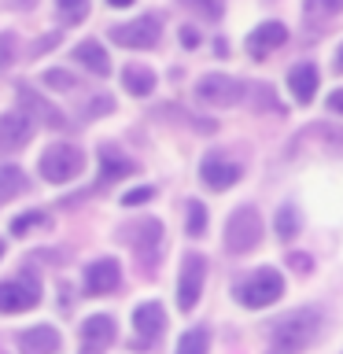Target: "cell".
Wrapping results in <instances>:
<instances>
[{
    "label": "cell",
    "instance_id": "1",
    "mask_svg": "<svg viewBox=\"0 0 343 354\" xmlns=\"http://www.w3.org/2000/svg\"><path fill=\"white\" fill-rule=\"evenodd\" d=\"M321 332V310L303 306L292 310L288 317H281L270 332V354H303Z\"/></svg>",
    "mask_w": 343,
    "mask_h": 354
},
{
    "label": "cell",
    "instance_id": "2",
    "mask_svg": "<svg viewBox=\"0 0 343 354\" xmlns=\"http://www.w3.org/2000/svg\"><path fill=\"white\" fill-rule=\"evenodd\" d=\"M281 295H284V277L277 273V270H270V266H262V270L248 273V277L237 284V299H240L248 310L273 306Z\"/></svg>",
    "mask_w": 343,
    "mask_h": 354
},
{
    "label": "cell",
    "instance_id": "3",
    "mask_svg": "<svg viewBox=\"0 0 343 354\" xmlns=\"http://www.w3.org/2000/svg\"><path fill=\"white\" fill-rule=\"evenodd\" d=\"M37 170H41L44 181H52V185L74 181V177L85 170V155H82V148H74V144H52V148L41 151Z\"/></svg>",
    "mask_w": 343,
    "mask_h": 354
},
{
    "label": "cell",
    "instance_id": "4",
    "mask_svg": "<svg viewBox=\"0 0 343 354\" xmlns=\"http://www.w3.org/2000/svg\"><path fill=\"white\" fill-rule=\"evenodd\" d=\"M262 243V218L254 207H237L225 221V251L248 254Z\"/></svg>",
    "mask_w": 343,
    "mask_h": 354
},
{
    "label": "cell",
    "instance_id": "5",
    "mask_svg": "<svg viewBox=\"0 0 343 354\" xmlns=\"http://www.w3.org/2000/svg\"><path fill=\"white\" fill-rule=\"evenodd\" d=\"M41 303V281L30 270L11 277V281H0V314H26Z\"/></svg>",
    "mask_w": 343,
    "mask_h": 354
},
{
    "label": "cell",
    "instance_id": "6",
    "mask_svg": "<svg viewBox=\"0 0 343 354\" xmlns=\"http://www.w3.org/2000/svg\"><path fill=\"white\" fill-rule=\"evenodd\" d=\"M159 37H163L159 15H140L133 22H122V26H111V41L122 44V48H155Z\"/></svg>",
    "mask_w": 343,
    "mask_h": 354
},
{
    "label": "cell",
    "instance_id": "7",
    "mask_svg": "<svg viewBox=\"0 0 343 354\" xmlns=\"http://www.w3.org/2000/svg\"><path fill=\"white\" fill-rule=\"evenodd\" d=\"M203 277H207V259L203 254H185L181 262V281H177V306L185 310H196L199 295H203Z\"/></svg>",
    "mask_w": 343,
    "mask_h": 354
},
{
    "label": "cell",
    "instance_id": "8",
    "mask_svg": "<svg viewBox=\"0 0 343 354\" xmlns=\"http://www.w3.org/2000/svg\"><path fill=\"white\" fill-rule=\"evenodd\" d=\"M196 96L210 107H232L243 100V85L229 74H203L196 82Z\"/></svg>",
    "mask_w": 343,
    "mask_h": 354
},
{
    "label": "cell",
    "instance_id": "9",
    "mask_svg": "<svg viewBox=\"0 0 343 354\" xmlns=\"http://www.w3.org/2000/svg\"><path fill=\"white\" fill-rule=\"evenodd\" d=\"M133 328H137V343H133V347L148 351L166 328V310L159 303H140L137 310H133Z\"/></svg>",
    "mask_w": 343,
    "mask_h": 354
},
{
    "label": "cell",
    "instance_id": "10",
    "mask_svg": "<svg viewBox=\"0 0 343 354\" xmlns=\"http://www.w3.org/2000/svg\"><path fill=\"white\" fill-rule=\"evenodd\" d=\"M240 166L232 162V159H225V155H218V151H210L207 159H203V166H199V177H203V185L210 188V192H225V188H232L240 181Z\"/></svg>",
    "mask_w": 343,
    "mask_h": 354
},
{
    "label": "cell",
    "instance_id": "11",
    "mask_svg": "<svg viewBox=\"0 0 343 354\" xmlns=\"http://www.w3.org/2000/svg\"><path fill=\"white\" fill-rule=\"evenodd\" d=\"M126 240L133 243V251H137L144 262H155V254H159V248H163V221H155V218L133 221V225L126 229Z\"/></svg>",
    "mask_w": 343,
    "mask_h": 354
},
{
    "label": "cell",
    "instance_id": "12",
    "mask_svg": "<svg viewBox=\"0 0 343 354\" xmlns=\"http://www.w3.org/2000/svg\"><path fill=\"white\" fill-rule=\"evenodd\" d=\"M19 107H22V115H26L30 122L37 118L41 126H48V129H63V126H66V115H63V111L52 107L44 96H37L30 85H19Z\"/></svg>",
    "mask_w": 343,
    "mask_h": 354
},
{
    "label": "cell",
    "instance_id": "13",
    "mask_svg": "<svg viewBox=\"0 0 343 354\" xmlns=\"http://www.w3.org/2000/svg\"><path fill=\"white\" fill-rule=\"evenodd\" d=\"M118 284H122V266L115 259H96L85 270V292L89 295H111V292H118Z\"/></svg>",
    "mask_w": 343,
    "mask_h": 354
},
{
    "label": "cell",
    "instance_id": "14",
    "mask_svg": "<svg viewBox=\"0 0 343 354\" xmlns=\"http://www.w3.org/2000/svg\"><path fill=\"white\" fill-rule=\"evenodd\" d=\"M30 137H33V122L22 115V111H8V115H0V151L26 148Z\"/></svg>",
    "mask_w": 343,
    "mask_h": 354
},
{
    "label": "cell",
    "instance_id": "15",
    "mask_svg": "<svg viewBox=\"0 0 343 354\" xmlns=\"http://www.w3.org/2000/svg\"><path fill=\"white\" fill-rule=\"evenodd\" d=\"M96 159H100V181L104 185H115V181H122V177L137 174V162H133L129 155H122L115 144H100Z\"/></svg>",
    "mask_w": 343,
    "mask_h": 354
},
{
    "label": "cell",
    "instance_id": "16",
    "mask_svg": "<svg viewBox=\"0 0 343 354\" xmlns=\"http://www.w3.org/2000/svg\"><path fill=\"white\" fill-rule=\"evenodd\" d=\"M63 347V336L52 325H33L19 332V351L22 354H55Z\"/></svg>",
    "mask_w": 343,
    "mask_h": 354
},
{
    "label": "cell",
    "instance_id": "17",
    "mask_svg": "<svg viewBox=\"0 0 343 354\" xmlns=\"http://www.w3.org/2000/svg\"><path fill=\"white\" fill-rule=\"evenodd\" d=\"M284 41H288L284 22H262L259 30H251V33H248V55L262 59V55H270L273 48H281Z\"/></svg>",
    "mask_w": 343,
    "mask_h": 354
},
{
    "label": "cell",
    "instance_id": "18",
    "mask_svg": "<svg viewBox=\"0 0 343 354\" xmlns=\"http://www.w3.org/2000/svg\"><path fill=\"white\" fill-rule=\"evenodd\" d=\"M288 88H292V96L299 104H310L317 93V66L314 63H295L292 71H288Z\"/></svg>",
    "mask_w": 343,
    "mask_h": 354
},
{
    "label": "cell",
    "instance_id": "19",
    "mask_svg": "<svg viewBox=\"0 0 343 354\" xmlns=\"http://www.w3.org/2000/svg\"><path fill=\"white\" fill-rule=\"evenodd\" d=\"M71 59H77L85 71H93V74H100V77L111 74V59H107V52H104V44H100V41H82V44L71 52Z\"/></svg>",
    "mask_w": 343,
    "mask_h": 354
},
{
    "label": "cell",
    "instance_id": "20",
    "mask_svg": "<svg viewBox=\"0 0 343 354\" xmlns=\"http://www.w3.org/2000/svg\"><path fill=\"white\" fill-rule=\"evenodd\" d=\"M111 339H115V321H111L107 314H104V317H89L85 325H82L85 351H104Z\"/></svg>",
    "mask_w": 343,
    "mask_h": 354
},
{
    "label": "cell",
    "instance_id": "21",
    "mask_svg": "<svg viewBox=\"0 0 343 354\" xmlns=\"http://www.w3.org/2000/svg\"><path fill=\"white\" fill-rule=\"evenodd\" d=\"M122 85H126L133 96H148L155 88V74L148 71V66H140V63H129L126 71H122Z\"/></svg>",
    "mask_w": 343,
    "mask_h": 354
},
{
    "label": "cell",
    "instance_id": "22",
    "mask_svg": "<svg viewBox=\"0 0 343 354\" xmlns=\"http://www.w3.org/2000/svg\"><path fill=\"white\" fill-rule=\"evenodd\" d=\"M210 351V332L207 328H188L177 339V354H207Z\"/></svg>",
    "mask_w": 343,
    "mask_h": 354
},
{
    "label": "cell",
    "instance_id": "23",
    "mask_svg": "<svg viewBox=\"0 0 343 354\" xmlns=\"http://www.w3.org/2000/svg\"><path fill=\"white\" fill-rule=\"evenodd\" d=\"M55 15H59V22L77 26V22H85V15H89V0H55Z\"/></svg>",
    "mask_w": 343,
    "mask_h": 354
},
{
    "label": "cell",
    "instance_id": "24",
    "mask_svg": "<svg viewBox=\"0 0 343 354\" xmlns=\"http://www.w3.org/2000/svg\"><path fill=\"white\" fill-rule=\"evenodd\" d=\"M299 225H303V221H299V210L292 203H284L281 210H277V236L281 240H292L299 232Z\"/></svg>",
    "mask_w": 343,
    "mask_h": 354
},
{
    "label": "cell",
    "instance_id": "25",
    "mask_svg": "<svg viewBox=\"0 0 343 354\" xmlns=\"http://www.w3.org/2000/svg\"><path fill=\"white\" fill-rule=\"evenodd\" d=\"M26 181H22L19 166H0V196H22Z\"/></svg>",
    "mask_w": 343,
    "mask_h": 354
},
{
    "label": "cell",
    "instance_id": "26",
    "mask_svg": "<svg viewBox=\"0 0 343 354\" xmlns=\"http://www.w3.org/2000/svg\"><path fill=\"white\" fill-rule=\"evenodd\" d=\"M188 236H203L207 232V207L199 199H188Z\"/></svg>",
    "mask_w": 343,
    "mask_h": 354
},
{
    "label": "cell",
    "instance_id": "27",
    "mask_svg": "<svg viewBox=\"0 0 343 354\" xmlns=\"http://www.w3.org/2000/svg\"><path fill=\"white\" fill-rule=\"evenodd\" d=\"M41 82L48 88H59V93H71V88H77V77L71 71H44Z\"/></svg>",
    "mask_w": 343,
    "mask_h": 354
},
{
    "label": "cell",
    "instance_id": "28",
    "mask_svg": "<svg viewBox=\"0 0 343 354\" xmlns=\"http://www.w3.org/2000/svg\"><path fill=\"white\" fill-rule=\"evenodd\" d=\"M33 225H48V214H41V210H30V214H19L15 221H11V232H15V236H22V232L26 229H33Z\"/></svg>",
    "mask_w": 343,
    "mask_h": 354
},
{
    "label": "cell",
    "instance_id": "29",
    "mask_svg": "<svg viewBox=\"0 0 343 354\" xmlns=\"http://www.w3.org/2000/svg\"><path fill=\"white\" fill-rule=\"evenodd\" d=\"M343 8V0H306V15L317 19V15H336Z\"/></svg>",
    "mask_w": 343,
    "mask_h": 354
},
{
    "label": "cell",
    "instance_id": "30",
    "mask_svg": "<svg viewBox=\"0 0 343 354\" xmlns=\"http://www.w3.org/2000/svg\"><path fill=\"white\" fill-rule=\"evenodd\" d=\"M185 4L192 8V11H199L203 19H218L221 11H225V4H221V0H185Z\"/></svg>",
    "mask_w": 343,
    "mask_h": 354
},
{
    "label": "cell",
    "instance_id": "31",
    "mask_svg": "<svg viewBox=\"0 0 343 354\" xmlns=\"http://www.w3.org/2000/svg\"><path fill=\"white\" fill-rule=\"evenodd\" d=\"M151 196H155V188H133V192L122 196V203H126V207H137V203H148Z\"/></svg>",
    "mask_w": 343,
    "mask_h": 354
},
{
    "label": "cell",
    "instance_id": "32",
    "mask_svg": "<svg viewBox=\"0 0 343 354\" xmlns=\"http://www.w3.org/2000/svg\"><path fill=\"white\" fill-rule=\"evenodd\" d=\"M107 111H115V100L111 96H96L93 104H89V115H107Z\"/></svg>",
    "mask_w": 343,
    "mask_h": 354
},
{
    "label": "cell",
    "instance_id": "33",
    "mask_svg": "<svg viewBox=\"0 0 343 354\" xmlns=\"http://www.w3.org/2000/svg\"><path fill=\"white\" fill-rule=\"evenodd\" d=\"M181 44H185V48H196V44H199V33H196L192 26H185V30H181Z\"/></svg>",
    "mask_w": 343,
    "mask_h": 354
},
{
    "label": "cell",
    "instance_id": "34",
    "mask_svg": "<svg viewBox=\"0 0 343 354\" xmlns=\"http://www.w3.org/2000/svg\"><path fill=\"white\" fill-rule=\"evenodd\" d=\"M328 107H332V111H340V115H343V88H336V93L328 96Z\"/></svg>",
    "mask_w": 343,
    "mask_h": 354
},
{
    "label": "cell",
    "instance_id": "35",
    "mask_svg": "<svg viewBox=\"0 0 343 354\" xmlns=\"http://www.w3.org/2000/svg\"><path fill=\"white\" fill-rule=\"evenodd\" d=\"M292 266H295L299 273H310V259H306V254H295V259H292Z\"/></svg>",
    "mask_w": 343,
    "mask_h": 354
},
{
    "label": "cell",
    "instance_id": "36",
    "mask_svg": "<svg viewBox=\"0 0 343 354\" xmlns=\"http://www.w3.org/2000/svg\"><path fill=\"white\" fill-rule=\"evenodd\" d=\"M107 4H111V8H129L133 0H107Z\"/></svg>",
    "mask_w": 343,
    "mask_h": 354
},
{
    "label": "cell",
    "instance_id": "37",
    "mask_svg": "<svg viewBox=\"0 0 343 354\" xmlns=\"http://www.w3.org/2000/svg\"><path fill=\"white\" fill-rule=\"evenodd\" d=\"M340 71H343V48H340Z\"/></svg>",
    "mask_w": 343,
    "mask_h": 354
},
{
    "label": "cell",
    "instance_id": "38",
    "mask_svg": "<svg viewBox=\"0 0 343 354\" xmlns=\"http://www.w3.org/2000/svg\"><path fill=\"white\" fill-rule=\"evenodd\" d=\"M0 254H4V240H0Z\"/></svg>",
    "mask_w": 343,
    "mask_h": 354
},
{
    "label": "cell",
    "instance_id": "39",
    "mask_svg": "<svg viewBox=\"0 0 343 354\" xmlns=\"http://www.w3.org/2000/svg\"><path fill=\"white\" fill-rule=\"evenodd\" d=\"M0 354H4V351H0Z\"/></svg>",
    "mask_w": 343,
    "mask_h": 354
}]
</instances>
